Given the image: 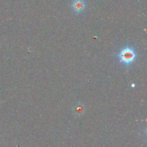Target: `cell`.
I'll list each match as a JSON object with an SVG mask.
<instances>
[{"instance_id":"6da1fadb","label":"cell","mask_w":147,"mask_h":147,"mask_svg":"<svg viewBox=\"0 0 147 147\" xmlns=\"http://www.w3.org/2000/svg\"><path fill=\"white\" fill-rule=\"evenodd\" d=\"M119 56L122 63L126 65H129L134 61L136 59V53L133 49L126 48L120 52Z\"/></svg>"},{"instance_id":"7a4b0ae2","label":"cell","mask_w":147,"mask_h":147,"mask_svg":"<svg viewBox=\"0 0 147 147\" xmlns=\"http://www.w3.org/2000/svg\"><path fill=\"white\" fill-rule=\"evenodd\" d=\"M72 7H73L74 12L79 14L85 10L86 3H85L84 0H74L72 3Z\"/></svg>"}]
</instances>
